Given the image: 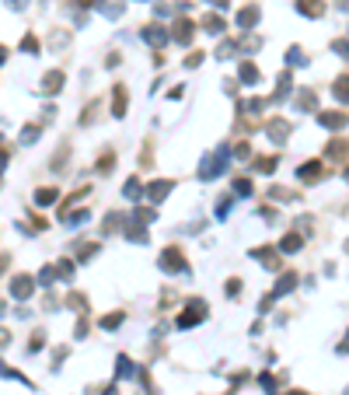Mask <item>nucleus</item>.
Returning <instances> with one entry per match:
<instances>
[{
	"instance_id": "nucleus-20",
	"label": "nucleus",
	"mask_w": 349,
	"mask_h": 395,
	"mask_svg": "<svg viewBox=\"0 0 349 395\" xmlns=\"http://www.w3.org/2000/svg\"><path fill=\"white\" fill-rule=\"evenodd\" d=\"M325 126H342V116H321Z\"/></svg>"
},
{
	"instance_id": "nucleus-8",
	"label": "nucleus",
	"mask_w": 349,
	"mask_h": 395,
	"mask_svg": "<svg viewBox=\"0 0 349 395\" xmlns=\"http://www.w3.org/2000/svg\"><path fill=\"white\" fill-rule=\"evenodd\" d=\"M238 21H241V28H248V25H255V21H259V7H245Z\"/></svg>"
},
{
	"instance_id": "nucleus-11",
	"label": "nucleus",
	"mask_w": 349,
	"mask_h": 395,
	"mask_svg": "<svg viewBox=\"0 0 349 395\" xmlns=\"http://www.w3.org/2000/svg\"><path fill=\"white\" fill-rule=\"evenodd\" d=\"M206 32H213V35H216V32H223V18H220V14H209V18H206Z\"/></svg>"
},
{
	"instance_id": "nucleus-1",
	"label": "nucleus",
	"mask_w": 349,
	"mask_h": 395,
	"mask_svg": "<svg viewBox=\"0 0 349 395\" xmlns=\"http://www.w3.org/2000/svg\"><path fill=\"white\" fill-rule=\"evenodd\" d=\"M220 164H227V151H223V147H220L213 158L203 161V171H199V175H203V178H213V175H220Z\"/></svg>"
},
{
	"instance_id": "nucleus-3",
	"label": "nucleus",
	"mask_w": 349,
	"mask_h": 395,
	"mask_svg": "<svg viewBox=\"0 0 349 395\" xmlns=\"http://www.w3.org/2000/svg\"><path fill=\"white\" fill-rule=\"evenodd\" d=\"M32 287H35V283H32V276H14V283H11V294H14L18 301H25V298L32 294Z\"/></svg>"
},
{
	"instance_id": "nucleus-4",
	"label": "nucleus",
	"mask_w": 349,
	"mask_h": 395,
	"mask_svg": "<svg viewBox=\"0 0 349 395\" xmlns=\"http://www.w3.org/2000/svg\"><path fill=\"white\" fill-rule=\"evenodd\" d=\"M140 35H143V39H147L150 46H164V42H168V28H157V25H150V28H143Z\"/></svg>"
},
{
	"instance_id": "nucleus-2",
	"label": "nucleus",
	"mask_w": 349,
	"mask_h": 395,
	"mask_svg": "<svg viewBox=\"0 0 349 395\" xmlns=\"http://www.w3.org/2000/svg\"><path fill=\"white\" fill-rule=\"evenodd\" d=\"M161 266H164V269H171V273H185V269H189V266H185V259H182L175 248L161 255Z\"/></svg>"
},
{
	"instance_id": "nucleus-12",
	"label": "nucleus",
	"mask_w": 349,
	"mask_h": 395,
	"mask_svg": "<svg viewBox=\"0 0 349 395\" xmlns=\"http://www.w3.org/2000/svg\"><path fill=\"white\" fill-rule=\"evenodd\" d=\"M60 84H63V74L56 70V74H46V84H42V87H46V91H56Z\"/></svg>"
},
{
	"instance_id": "nucleus-22",
	"label": "nucleus",
	"mask_w": 349,
	"mask_h": 395,
	"mask_svg": "<svg viewBox=\"0 0 349 395\" xmlns=\"http://www.w3.org/2000/svg\"><path fill=\"white\" fill-rule=\"evenodd\" d=\"M7 4H11L14 11H18V7H25V0H7Z\"/></svg>"
},
{
	"instance_id": "nucleus-13",
	"label": "nucleus",
	"mask_w": 349,
	"mask_h": 395,
	"mask_svg": "<svg viewBox=\"0 0 349 395\" xmlns=\"http://www.w3.org/2000/svg\"><path fill=\"white\" fill-rule=\"evenodd\" d=\"M241 80H252V84H255V80H259V70H255L252 63H245V67H241Z\"/></svg>"
},
{
	"instance_id": "nucleus-6",
	"label": "nucleus",
	"mask_w": 349,
	"mask_h": 395,
	"mask_svg": "<svg viewBox=\"0 0 349 395\" xmlns=\"http://www.w3.org/2000/svg\"><path fill=\"white\" fill-rule=\"evenodd\" d=\"M297 11H300V14H311V18H321V11H325V7H321L318 0H300V4H297Z\"/></svg>"
},
{
	"instance_id": "nucleus-21",
	"label": "nucleus",
	"mask_w": 349,
	"mask_h": 395,
	"mask_svg": "<svg viewBox=\"0 0 349 395\" xmlns=\"http://www.w3.org/2000/svg\"><path fill=\"white\" fill-rule=\"evenodd\" d=\"M290 63L297 67V63H304V56H300V49H290Z\"/></svg>"
},
{
	"instance_id": "nucleus-18",
	"label": "nucleus",
	"mask_w": 349,
	"mask_h": 395,
	"mask_svg": "<svg viewBox=\"0 0 349 395\" xmlns=\"http://www.w3.org/2000/svg\"><path fill=\"white\" fill-rule=\"evenodd\" d=\"M286 290H293V276H283V283H276V294H286Z\"/></svg>"
},
{
	"instance_id": "nucleus-19",
	"label": "nucleus",
	"mask_w": 349,
	"mask_h": 395,
	"mask_svg": "<svg viewBox=\"0 0 349 395\" xmlns=\"http://www.w3.org/2000/svg\"><path fill=\"white\" fill-rule=\"evenodd\" d=\"M119 322H123V315H108V318H101V325H105V329H115Z\"/></svg>"
},
{
	"instance_id": "nucleus-7",
	"label": "nucleus",
	"mask_w": 349,
	"mask_h": 395,
	"mask_svg": "<svg viewBox=\"0 0 349 395\" xmlns=\"http://www.w3.org/2000/svg\"><path fill=\"white\" fill-rule=\"evenodd\" d=\"M318 175H321V164H318V161H311V164L300 168V178H304V182H314Z\"/></svg>"
},
{
	"instance_id": "nucleus-10",
	"label": "nucleus",
	"mask_w": 349,
	"mask_h": 395,
	"mask_svg": "<svg viewBox=\"0 0 349 395\" xmlns=\"http://www.w3.org/2000/svg\"><path fill=\"white\" fill-rule=\"evenodd\" d=\"M189 35H192V25H189V21H178V25H175V39H178V42H189Z\"/></svg>"
},
{
	"instance_id": "nucleus-23",
	"label": "nucleus",
	"mask_w": 349,
	"mask_h": 395,
	"mask_svg": "<svg viewBox=\"0 0 349 395\" xmlns=\"http://www.w3.org/2000/svg\"><path fill=\"white\" fill-rule=\"evenodd\" d=\"M4 56H7V49H4V46H0V63H4Z\"/></svg>"
},
{
	"instance_id": "nucleus-16",
	"label": "nucleus",
	"mask_w": 349,
	"mask_h": 395,
	"mask_svg": "<svg viewBox=\"0 0 349 395\" xmlns=\"http://www.w3.org/2000/svg\"><path fill=\"white\" fill-rule=\"evenodd\" d=\"M297 248H300V238L297 235H290L286 241H283V252H297Z\"/></svg>"
},
{
	"instance_id": "nucleus-14",
	"label": "nucleus",
	"mask_w": 349,
	"mask_h": 395,
	"mask_svg": "<svg viewBox=\"0 0 349 395\" xmlns=\"http://www.w3.org/2000/svg\"><path fill=\"white\" fill-rule=\"evenodd\" d=\"M234 192L248 196V192H252V182H248V178H238V182H234Z\"/></svg>"
},
{
	"instance_id": "nucleus-9",
	"label": "nucleus",
	"mask_w": 349,
	"mask_h": 395,
	"mask_svg": "<svg viewBox=\"0 0 349 395\" xmlns=\"http://www.w3.org/2000/svg\"><path fill=\"white\" fill-rule=\"evenodd\" d=\"M123 192H126V200H140V192H143V185H140V178H130Z\"/></svg>"
},
{
	"instance_id": "nucleus-17",
	"label": "nucleus",
	"mask_w": 349,
	"mask_h": 395,
	"mask_svg": "<svg viewBox=\"0 0 349 395\" xmlns=\"http://www.w3.org/2000/svg\"><path fill=\"white\" fill-rule=\"evenodd\" d=\"M21 49H25V53H35V49H39V42H35L32 35H25V39H21Z\"/></svg>"
},
{
	"instance_id": "nucleus-5",
	"label": "nucleus",
	"mask_w": 349,
	"mask_h": 395,
	"mask_svg": "<svg viewBox=\"0 0 349 395\" xmlns=\"http://www.w3.org/2000/svg\"><path fill=\"white\" fill-rule=\"evenodd\" d=\"M147 192H150V200H154V203H161V200H164V196L171 192V182H164V178H161V182H154V185H150Z\"/></svg>"
},
{
	"instance_id": "nucleus-15",
	"label": "nucleus",
	"mask_w": 349,
	"mask_h": 395,
	"mask_svg": "<svg viewBox=\"0 0 349 395\" xmlns=\"http://www.w3.org/2000/svg\"><path fill=\"white\" fill-rule=\"evenodd\" d=\"M35 200H39V203H42V207H49V203H53V200H56V192H53V189H42V192H39V196H35Z\"/></svg>"
}]
</instances>
